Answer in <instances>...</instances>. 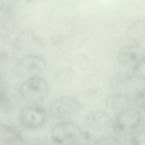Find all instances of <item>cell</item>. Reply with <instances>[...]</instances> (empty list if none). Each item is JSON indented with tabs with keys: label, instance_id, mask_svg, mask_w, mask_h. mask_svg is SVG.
Instances as JSON below:
<instances>
[{
	"label": "cell",
	"instance_id": "2e32d148",
	"mask_svg": "<svg viewBox=\"0 0 145 145\" xmlns=\"http://www.w3.org/2000/svg\"><path fill=\"white\" fill-rule=\"evenodd\" d=\"M25 145H50L48 142L46 141H43V140H35V141H32V142H30L28 143L27 144Z\"/></svg>",
	"mask_w": 145,
	"mask_h": 145
},
{
	"label": "cell",
	"instance_id": "8fae6325",
	"mask_svg": "<svg viewBox=\"0 0 145 145\" xmlns=\"http://www.w3.org/2000/svg\"><path fill=\"white\" fill-rule=\"evenodd\" d=\"M126 36L132 43L141 45L145 43V20H137L132 22L127 27Z\"/></svg>",
	"mask_w": 145,
	"mask_h": 145
},
{
	"label": "cell",
	"instance_id": "ba28073f",
	"mask_svg": "<svg viewBox=\"0 0 145 145\" xmlns=\"http://www.w3.org/2000/svg\"><path fill=\"white\" fill-rule=\"evenodd\" d=\"M144 55L145 48L143 45L130 42L119 51L117 61L121 66L132 69Z\"/></svg>",
	"mask_w": 145,
	"mask_h": 145
},
{
	"label": "cell",
	"instance_id": "6da1fadb",
	"mask_svg": "<svg viewBox=\"0 0 145 145\" xmlns=\"http://www.w3.org/2000/svg\"><path fill=\"white\" fill-rule=\"evenodd\" d=\"M142 121L143 116L140 110L131 106L117 113L112 130L117 137L132 135L140 127Z\"/></svg>",
	"mask_w": 145,
	"mask_h": 145
},
{
	"label": "cell",
	"instance_id": "9a60e30c",
	"mask_svg": "<svg viewBox=\"0 0 145 145\" xmlns=\"http://www.w3.org/2000/svg\"><path fill=\"white\" fill-rule=\"evenodd\" d=\"M131 145H145V127L138 128L131 135Z\"/></svg>",
	"mask_w": 145,
	"mask_h": 145
},
{
	"label": "cell",
	"instance_id": "30bf717a",
	"mask_svg": "<svg viewBox=\"0 0 145 145\" xmlns=\"http://www.w3.org/2000/svg\"><path fill=\"white\" fill-rule=\"evenodd\" d=\"M133 99L125 92H113L110 94L106 100V107L113 111L120 112L128 107H131Z\"/></svg>",
	"mask_w": 145,
	"mask_h": 145
},
{
	"label": "cell",
	"instance_id": "5bb4252c",
	"mask_svg": "<svg viewBox=\"0 0 145 145\" xmlns=\"http://www.w3.org/2000/svg\"><path fill=\"white\" fill-rule=\"evenodd\" d=\"M134 107L139 110L145 111V88L139 89L133 99Z\"/></svg>",
	"mask_w": 145,
	"mask_h": 145
},
{
	"label": "cell",
	"instance_id": "3957f363",
	"mask_svg": "<svg viewBox=\"0 0 145 145\" xmlns=\"http://www.w3.org/2000/svg\"><path fill=\"white\" fill-rule=\"evenodd\" d=\"M83 132L76 123L63 121L55 125L51 131L52 141L57 145H74L82 138Z\"/></svg>",
	"mask_w": 145,
	"mask_h": 145
},
{
	"label": "cell",
	"instance_id": "7a4b0ae2",
	"mask_svg": "<svg viewBox=\"0 0 145 145\" xmlns=\"http://www.w3.org/2000/svg\"><path fill=\"white\" fill-rule=\"evenodd\" d=\"M48 84L45 79L39 76L25 78L20 87L21 98L30 105L42 103L48 95Z\"/></svg>",
	"mask_w": 145,
	"mask_h": 145
},
{
	"label": "cell",
	"instance_id": "9c48e42d",
	"mask_svg": "<svg viewBox=\"0 0 145 145\" xmlns=\"http://www.w3.org/2000/svg\"><path fill=\"white\" fill-rule=\"evenodd\" d=\"M135 78L132 72L120 71L114 73L109 81V87L112 92H125L132 86Z\"/></svg>",
	"mask_w": 145,
	"mask_h": 145
},
{
	"label": "cell",
	"instance_id": "52a82bcc",
	"mask_svg": "<svg viewBox=\"0 0 145 145\" xmlns=\"http://www.w3.org/2000/svg\"><path fill=\"white\" fill-rule=\"evenodd\" d=\"M46 68L44 59L37 55H28L19 60L15 71L16 73L24 77L38 76Z\"/></svg>",
	"mask_w": 145,
	"mask_h": 145
},
{
	"label": "cell",
	"instance_id": "4fadbf2b",
	"mask_svg": "<svg viewBox=\"0 0 145 145\" xmlns=\"http://www.w3.org/2000/svg\"><path fill=\"white\" fill-rule=\"evenodd\" d=\"M93 145H123L116 135H106L98 138Z\"/></svg>",
	"mask_w": 145,
	"mask_h": 145
},
{
	"label": "cell",
	"instance_id": "8992f818",
	"mask_svg": "<svg viewBox=\"0 0 145 145\" xmlns=\"http://www.w3.org/2000/svg\"><path fill=\"white\" fill-rule=\"evenodd\" d=\"M87 127L97 133H105L112 130L114 118L107 110L98 109L90 111L85 117Z\"/></svg>",
	"mask_w": 145,
	"mask_h": 145
},
{
	"label": "cell",
	"instance_id": "5b68a950",
	"mask_svg": "<svg viewBox=\"0 0 145 145\" xmlns=\"http://www.w3.org/2000/svg\"><path fill=\"white\" fill-rule=\"evenodd\" d=\"M81 110L78 100L71 96H64L55 99L50 107L51 114L58 119H70Z\"/></svg>",
	"mask_w": 145,
	"mask_h": 145
},
{
	"label": "cell",
	"instance_id": "e0dca14e",
	"mask_svg": "<svg viewBox=\"0 0 145 145\" xmlns=\"http://www.w3.org/2000/svg\"><path fill=\"white\" fill-rule=\"evenodd\" d=\"M74 145H87V144H74Z\"/></svg>",
	"mask_w": 145,
	"mask_h": 145
},
{
	"label": "cell",
	"instance_id": "7c38bea8",
	"mask_svg": "<svg viewBox=\"0 0 145 145\" xmlns=\"http://www.w3.org/2000/svg\"><path fill=\"white\" fill-rule=\"evenodd\" d=\"M131 72L135 79L145 82V55L132 68Z\"/></svg>",
	"mask_w": 145,
	"mask_h": 145
},
{
	"label": "cell",
	"instance_id": "277c9868",
	"mask_svg": "<svg viewBox=\"0 0 145 145\" xmlns=\"http://www.w3.org/2000/svg\"><path fill=\"white\" fill-rule=\"evenodd\" d=\"M19 120L24 127L37 130L46 124L48 115L46 110L39 105H29L20 110Z\"/></svg>",
	"mask_w": 145,
	"mask_h": 145
}]
</instances>
